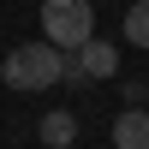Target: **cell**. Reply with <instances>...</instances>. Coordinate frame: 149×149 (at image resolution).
I'll return each mask as SVG.
<instances>
[{
    "label": "cell",
    "instance_id": "1",
    "mask_svg": "<svg viewBox=\"0 0 149 149\" xmlns=\"http://www.w3.org/2000/svg\"><path fill=\"white\" fill-rule=\"evenodd\" d=\"M72 72V54L66 48H54L42 36V42H24V48H12L6 60H0V78L12 84V90H48V84H60Z\"/></svg>",
    "mask_w": 149,
    "mask_h": 149
},
{
    "label": "cell",
    "instance_id": "2",
    "mask_svg": "<svg viewBox=\"0 0 149 149\" xmlns=\"http://www.w3.org/2000/svg\"><path fill=\"white\" fill-rule=\"evenodd\" d=\"M42 36L66 54H78L95 36V6L90 0H42Z\"/></svg>",
    "mask_w": 149,
    "mask_h": 149
},
{
    "label": "cell",
    "instance_id": "3",
    "mask_svg": "<svg viewBox=\"0 0 149 149\" xmlns=\"http://www.w3.org/2000/svg\"><path fill=\"white\" fill-rule=\"evenodd\" d=\"M119 72V48L113 42H102V36H90V42L72 54V72H66V84H90V78H113Z\"/></svg>",
    "mask_w": 149,
    "mask_h": 149
},
{
    "label": "cell",
    "instance_id": "4",
    "mask_svg": "<svg viewBox=\"0 0 149 149\" xmlns=\"http://www.w3.org/2000/svg\"><path fill=\"white\" fill-rule=\"evenodd\" d=\"M113 149H149V107H125L113 119Z\"/></svg>",
    "mask_w": 149,
    "mask_h": 149
},
{
    "label": "cell",
    "instance_id": "5",
    "mask_svg": "<svg viewBox=\"0 0 149 149\" xmlns=\"http://www.w3.org/2000/svg\"><path fill=\"white\" fill-rule=\"evenodd\" d=\"M36 131H42V143H48V149H72V137H78V119H72L66 107H54V113H42V125H36Z\"/></svg>",
    "mask_w": 149,
    "mask_h": 149
},
{
    "label": "cell",
    "instance_id": "6",
    "mask_svg": "<svg viewBox=\"0 0 149 149\" xmlns=\"http://www.w3.org/2000/svg\"><path fill=\"white\" fill-rule=\"evenodd\" d=\"M125 42L131 48H149V0H137V6L125 12Z\"/></svg>",
    "mask_w": 149,
    "mask_h": 149
},
{
    "label": "cell",
    "instance_id": "7",
    "mask_svg": "<svg viewBox=\"0 0 149 149\" xmlns=\"http://www.w3.org/2000/svg\"><path fill=\"white\" fill-rule=\"evenodd\" d=\"M143 102H149V90H143Z\"/></svg>",
    "mask_w": 149,
    "mask_h": 149
}]
</instances>
